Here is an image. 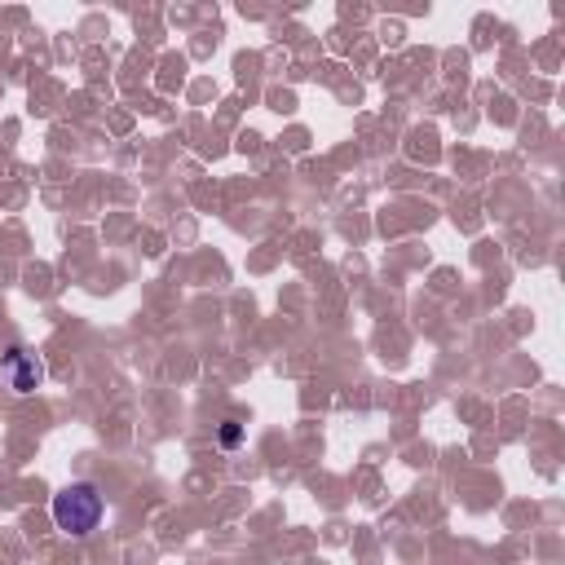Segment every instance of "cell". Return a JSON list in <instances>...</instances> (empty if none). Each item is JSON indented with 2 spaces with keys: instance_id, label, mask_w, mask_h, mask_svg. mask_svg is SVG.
I'll return each instance as SVG.
<instances>
[{
  "instance_id": "1",
  "label": "cell",
  "mask_w": 565,
  "mask_h": 565,
  "mask_svg": "<svg viewBox=\"0 0 565 565\" xmlns=\"http://www.w3.org/2000/svg\"><path fill=\"white\" fill-rule=\"evenodd\" d=\"M49 512H53V525H57L62 534L84 539V534H93L97 521H102V494H97V486H88V481H71V486H62V490L53 494Z\"/></svg>"
},
{
  "instance_id": "2",
  "label": "cell",
  "mask_w": 565,
  "mask_h": 565,
  "mask_svg": "<svg viewBox=\"0 0 565 565\" xmlns=\"http://www.w3.org/2000/svg\"><path fill=\"white\" fill-rule=\"evenodd\" d=\"M0 380L13 388V393H35L44 384V362L26 349V344H9L0 353Z\"/></svg>"
},
{
  "instance_id": "3",
  "label": "cell",
  "mask_w": 565,
  "mask_h": 565,
  "mask_svg": "<svg viewBox=\"0 0 565 565\" xmlns=\"http://www.w3.org/2000/svg\"><path fill=\"white\" fill-rule=\"evenodd\" d=\"M238 441H243L238 419H225V424H221V446H238Z\"/></svg>"
}]
</instances>
